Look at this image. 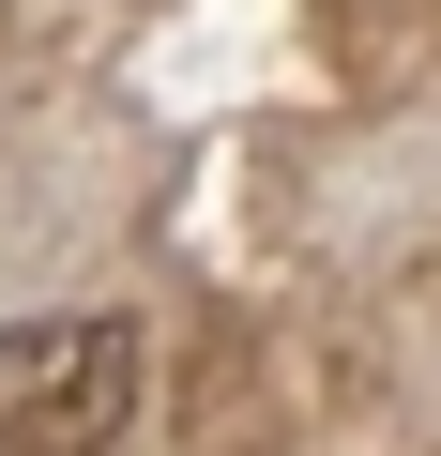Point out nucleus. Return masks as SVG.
<instances>
[{"mask_svg":"<svg viewBox=\"0 0 441 456\" xmlns=\"http://www.w3.org/2000/svg\"><path fill=\"white\" fill-rule=\"evenodd\" d=\"M122 426H137L122 320H16L0 335V456H107Z\"/></svg>","mask_w":441,"mask_h":456,"instance_id":"obj_1","label":"nucleus"}]
</instances>
